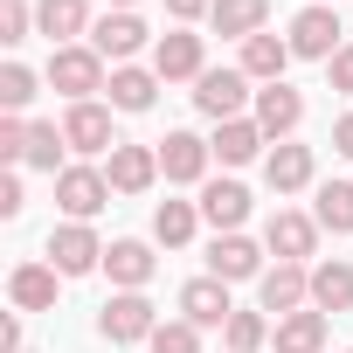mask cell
Instances as JSON below:
<instances>
[{
  "mask_svg": "<svg viewBox=\"0 0 353 353\" xmlns=\"http://www.w3.org/2000/svg\"><path fill=\"white\" fill-rule=\"evenodd\" d=\"M312 222H319V229H332V236H353V181H325V188H319Z\"/></svg>",
  "mask_w": 353,
  "mask_h": 353,
  "instance_id": "29",
  "label": "cell"
},
{
  "mask_svg": "<svg viewBox=\"0 0 353 353\" xmlns=\"http://www.w3.org/2000/svg\"><path fill=\"white\" fill-rule=\"evenodd\" d=\"M104 201H111V181H104L97 166H63V173H56V208H63L70 222H90Z\"/></svg>",
  "mask_w": 353,
  "mask_h": 353,
  "instance_id": "4",
  "label": "cell"
},
{
  "mask_svg": "<svg viewBox=\"0 0 353 353\" xmlns=\"http://www.w3.org/2000/svg\"><path fill=\"white\" fill-rule=\"evenodd\" d=\"M28 97H35V70H28V63H8V70H0V104L21 118V111H28Z\"/></svg>",
  "mask_w": 353,
  "mask_h": 353,
  "instance_id": "31",
  "label": "cell"
},
{
  "mask_svg": "<svg viewBox=\"0 0 353 353\" xmlns=\"http://www.w3.org/2000/svg\"><path fill=\"white\" fill-rule=\"evenodd\" d=\"M0 159H8V166H14V159H28V125H21L14 111L0 118Z\"/></svg>",
  "mask_w": 353,
  "mask_h": 353,
  "instance_id": "35",
  "label": "cell"
},
{
  "mask_svg": "<svg viewBox=\"0 0 353 353\" xmlns=\"http://www.w3.org/2000/svg\"><path fill=\"white\" fill-rule=\"evenodd\" d=\"M256 298H263V312L291 319V312H305V305H312V270H305V263H277V270H263V277H256Z\"/></svg>",
  "mask_w": 353,
  "mask_h": 353,
  "instance_id": "7",
  "label": "cell"
},
{
  "mask_svg": "<svg viewBox=\"0 0 353 353\" xmlns=\"http://www.w3.org/2000/svg\"><path fill=\"white\" fill-rule=\"evenodd\" d=\"M152 263H159V256H152L145 243H132V236L104 250V277H111L118 291H145V284H152Z\"/></svg>",
  "mask_w": 353,
  "mask_h": 353,
  "instance_id": "18",
  "label": "cell"
},
{
  "mask_svg": "<svg viewBox=\"0 0 353 353\" xmlns=\"http://www.w3.org/2000/svg\"><path fill=\"white\" fill-rule=\"evenodd\" d=\"M208 21H215V35L250 42V35H263V21H270V0H215Z\"/></svg>",
  "mask_w": 353,
  "mask_h": 353,
  "instance_id": "25",
  "label": "cell"
},
{
  "mask_svg": "<svg viewBox=\"0 0 353 353\" xmlns=\"http://www.w3.org/2000/svg\"><path fill=\"white\" fill-rule=\"evenodd\" d=\"M152 353H201V325H188V319H166L152 339H145Z\"/></svg>",
  "mask_w": 353,
  "mask_h": 353,
  "instance_id": "32",
  "label": "cell"
},
{
  "mask_svg": "<svg viewBox=\"0 0 353 353\" xmlns=\"http://www.w3.org/2000/svg\"><path fill=\"white\" fill-rule=\"evenodd\" d=\"M208 277H222V284H243V277H263V256H256V243L236 229V236H215L208 243Z\"/></svg>",
  "mask_w": 353,
  "mask_h": 353,
  "instance_id": "15",
  "label": "cell"
},
{
  "mask_svg": "<svg viewBox=\"0 0 353 353\" xmlns=\"http://www.w3.org/2000/svg\"><path fill=\"white\" fill-rule=\"evenodd\" d=\"M250 215V188L243 181H208L201 188V222H215V236H236Z\"/></svg>",
  "mask_w": 353,
  "mask_h": 353,
  "instance_id": "16",
  "label": "cell"
},
{
  "mask_svg": "<svg viewBox=\"0 0 353 353\" xmlns=\"http://www.w3.org/2000/svg\"><path fill=\"white\" fill-rule=\"evenodd\" d=\"M63 152H70L63 125H28V159H21V166H35V173H63Z\"/></svg>",
  "mask_w": 353,
  "mask_h": 353,
  "instance_id": "30",
  "label": "cell"
},
{
  "mask_svg": "<svg viewBox=\"0 0 353 353\" xmlns=\"http://www.w3.org/2000/svg\"><path fill=\"white\" fill-rule=\"evenodd\" d=\"M56 277H63L56 263H21V270L8 277V298H14L21 312H49V305H56Z\"/></svg>",
  "mask_w": 353,
  "mask_h": 353,
  "instance_id": "24",
  "label": "cell"
},
{
  "mask_svg": "<svg viewBox=\"0 0 353 353\" xmlns=\"http://www.w3.org/2000/svg\"><path fill=\"white\" fill-rule=\"evenodd\" d=\"M90 49L111 56V63H125V56L145 49V21H139V14H104V21L90 28Z\"/></svg>",
  "mask_w": 353,
  "mask_h": 353,
  "instance_id": "20",
  "label": "cell"
},
{
  "mask_svg": "<svg viewBox=\"0 0 353 353\" xmlns=\"http://www.w3.org/2000/svg\"><path fill=\"white\" fill-rule=\"evenodd\" d=\"M194 222H201V201H159V208H152V236H159L166 250L194 243Z\"/></svg>",
  "mask_w": 353,
  "mask_h": 353,
  "instance_id": "28",
  "label": "cell"
},
{
  "mask_svg": "<svg viewBox=\"0 0 353 353\" xmlns=\"http://www.w3.org/2000/svg\"><path fill=\"white\" fill-rule=\"evenodd\" d=\"M181 319L188 325H229L236 319V305H229V284L222 277H194V284H181Z\"/></svg>",
  "mask_w": 353,
  "mask_h": 353,
  "instance_id": "13",
  "label": "cell"
},
{
  "mask_svg": "<svg viewBox=\"0 0 353 353\" xmlns=\"http://www.w3.org/2000/svg\"><path fill=\"white\" fill-rule=\"evenodd\" d=\"M63 139H70V152H118V139H111V111H104L97 97L63 111Z\"/></svg>",
  "mask_w": 353,
  "mask_h": 353,
  "instance_id": "11",
  "label": "cell"
},
{
  "mask_svg": "<svg viewBox=\"0 0 353 353\" xmlns=\"http://www.w3.org/2000/svg\"><path fill=\"white\" fill-rule=\"evenodd\" d=\"M298 118H305V97H298L291 83H263V90H256V125H263V139L284 145V139L298 132Z\"/></svg>",
  "mask_w": 353,
  "mask_h": 353,
  "instance_id": "14",
  "label": "cell"
},
{
  "mask_svg": "<svg viewBox=\"0 0 353 353\" xmlns=\"http://www.w3.org/2000/svg\"><path fill=\"white\" fill-rule=\"evenodd\" d=\"M208 152H215L222 166H250V159L263 152V125H256V118H222L215 139H208Z\"/></svg>",
  "mask_w": 353,
  "mask_h": 353,
  "instance_id": "17",
  "label": "cell"
},
{
  "mask_svg": "<svg viewBox=\"0 0 353 353\" xmlns=\"http://www.w3.org/2000/svg\"><path fill=\"white\" fill-rule=\"evenodd\" d=\"M222 332H229V353H256V346L270 339V325H263V312H236V319H229Z\"/></svg>",
  "mask_w": 353,
  "mask_h": 353,
  "instance_id": "33",
  "label": "cell"
},
{
  "mask_svg": "<svg viewBox=\"0 0 353 353\" xmlns=\"http://www.w3.org/2000/svg\"><path fill=\"white\" fill-rule=\"evenodd\" d=\"M111 8H118V14H132V0H111Z\"/></svg>",
  "mask_w": 353,
  "mask_h": 353,
  "instance_id": "41",
  "label": "cell"
},
{
  "mask_svg": "<svg viewBox=\"0 0 353 353\" xmlns=\"http://www.w3.org/2000/svg\"><path fill=\"white\" fill-rule=\"evenodd\" d=\"M332 152H346V159H353V111L332 125Z\"/></svg>",
  "mask_w": 353,
  "mask_h": 353,
  "instance_id": "39",
  "label": "cell"
},
{
  "mask_svg": "<svg viewBox=\"0 0 353 353\" xmlns=\"http://www.w3.org/2000/svg\"><path fill=\"white\" fill-rule=\"evenodd\" d=\"M263 181L277 188V194H298V188H312V145H277L270 159H263Z\"/></svg>",
  "mask_w": 353,
  "mask_h": 353,
  "instance_id": "26",
  "label": "cell"
},
{
  "mask_svg": "<svg viewBox=\"0 0 353 353\" xmlns=\"http://www.w3.org/2000/svg\"><path fill=\"white\" fill-rule=\"evenodd\" d=\"M194 104L222 125V118H243V104H250V77L243 70H201L194 77Z\"/></svg>",
  "mask_w": 353,
  "mask_h": 353,
  "instance_id": "5",
  "label": "cell"
},
{
  "mask_svg": "<svg viewBox=\"0 0 353 353\" xmlns=\"http://www.w3.org/2000/svg\"><path fill=\"white\" fill-rule=\"evenodd\" d=\"M346 353H353V346H346Z\"/></svg>",
  "mask_w": 353,
  "mask_h": 353,
  "instance_id": "42",
  "label": "cell"
},
{
  "mask_svg": "<svg viewBox=\"0 0 353 353\" xmlns=\"http://www.w3.org/2000/svg\"><path fill=\"white\" fill-rule=\"evenodd\" d=\"M270 346H277V353H319V346H325V312L305 305V312L277 319V325H270Z\"/></svg>",
  "mask_w": 353,
  "mask_h": 353,
  "instance_id": "23",
  "label": "cell"
},
{
  "mask_svg": "<svg viewBox=\"0 0 353 353\" xmlns=\"http://www.w3.org/2000/svg\"><path fill=\"white\" fill-rule=\"evenodd\" d=\"M325 77H332V90H346V97H353V42H346V49L325 63Z\"/></svg>",
  "mask_w": 353,
  "mask_h": 353,
  "instance_id": "36",
  "label": "cell"
},
{
  "mask_svg": "<svg viewBox=\"0 0 353 353\" xmlns=\"http://www.w3.org/2000/svg\"><path fill=\"white\" fill-rule=\"evenodd\" d=\"M97 332H104L111 346H139V339L159 332V312L145 305V291H118V298L97 312Z\"/></svg>",
  "mask_w": 353,
  "mask_h": 353,
  "instance_id": "2",
  "label": "cell"
},
{
  "mask_svg": "<svg viewBox=\"0 0 353 353\" xmlns=\"http://www.w3.org/2000/svg\"><path fill=\"white\" fill-rule=\"evenodd\" d=\"M49 83H56L70 104H90L111 77H104V56H97L90 42H70V49H56V56H49Z\"/></svg>",
  "mask_w": 353,
  "mask_h": 353,
  "instance_id": "1",
  "label": "cell"
},
{
  "mask_svg": "<svg viewBox=\"0 0 353 353\" xmlns=\"http://www.w3.org/2000/svg\"><path fill=\"white\" fill-rule=\"evenodd\" d=\"M152 70H159V83H188V77H201V70H208V63H201V35H194V28L159 35V42H152Z\"/></svg>",
  "mask_w": 353,
  "mask_h": 353,
  "instance_id": "8",
  "label": "cell"
},
{
  "mask_svg": "<svg viewBox=\"0 0 353 353\" xmlns=\"http://www.w3.org/2000/svg\"><path fill=\"white\" fill-rule=\"evenodd\" d=\"M339 35H346V28H339V14L319 0V8H305V14L291 21V56H305V63H332V56L346 49Z\"/></svg>",
  "mask_w": 353,
  "mask_h": 353,
  "instance_id": "3",
  "label": "cell"
},
{
  "mask_svg": "<svg viewBox=\"0 0 353 353\" xmlns=\"http://www.w3.org/2000/svg\"><path fill=\"white\" fill-rule=\"evenodd\" d=\"M28 28H35V8H28V0H0V42H28Z\"/></svg>",
  "mask_w": 353,
  "mask_h": 353,
  "instance_id": "34",
  "label": "cell"
},
{
  "mask_svg": "<svg viewBox=\"0 0 353 353\" xmlns=\"http://www.w3.org/2000/svg\"><path fill=\"white\" fill-rule=\"evenodd\" d=\"M28 201H21V173H0V215H21Z\"/></svg>",
  "mask_w": 353,
  "mask_h": 353,
  "instance_id": "37",
  "label": "cell"
},
{
  "mask_svg": "<svg viewBox=\"0 0 353 353\" xmlns=\"http://www.w3.org/2000/svg\"><path fill=\"white\" fill-rule=\"evenodd\" d=\"M35 28L56 42V49H70L83 28H97L90 21V8H83V0H35Z\"/></svg>",
  "mask_w": 353,
  "mask_h": 353,
  "instance_id": "19",
  "label": "cell"
},
{
  "mask_svg": "<svg viewBox=\"0 0 353 353\" xmlns=\"http://www.w3.org/2000/svg\"><path fill=\"white\" fill-rule=\"evenodd\" d=\"M0 353H21V319H0Z\"/></svg>",
  "mask_w": 353,
  "mask_h": 353,
  "instance_id": "40",
  "label": "cell"
},
{
  "mask_svg": "<svg viewBox=\"0 0 353 353\" xmlns=\"http://www.w3.org/2000/svg\"><path fill=\"white\" fill-rule=\"evenodd\" d=\"M49 263H56L63 277H83V270H104V243L90 236V222H63V229L49 236Z\"/></svg>",
  "mask_w": 353,
  "mask_h": 353,
  "instance_id": "6",
  "label": "cell"
},
{
  "mask_svg": "<svg viewBox=\"0 0 353 353\" xmlns=\"http://www.w3.org/2000/svg\"><path fill=\"white\" fill-rule=\"evenodd\" d=\"M312 305H319V312H353V263L325 256V263L312 270Z\"/></svg>",
  "mask_w": 353,
  "mask_h": 353,
  "instance_id": "27",
  "label": "cell"
},
{
  "mask_svg": "<svg viewBox=\"0 0 353 353\" xmlns=\"http://www.w3.org/2000/svg\"><path fill=\"white\" fill-rule=\"evenodd\" d=\"M104 97H111V111H152V97H159V70H132V63H118L111 83H104Z\"/></svg>",
  "mask_w": 353,
  "mask_h": 353,
  "instance_id": "22",
  "label": "cell"
},
{
  "mask_svg": "<svg viewBox=\"0 0 353 353\" xmlns=\"http://www.w3.org/2000/svg\"><path fill=\"white\" fill-rule=\"evenodd\" d=\"M104 181H111V194H145V188L159 181V145H125V139H118Z\"/></svg>",
  "mask_w": 353,
  "mask_h": 353,
  "instance_id": "9",
  "label": "cell"
},
{
  "mask_svg": "<svg viewBox=\"0 0 353 353\" xmlns=\"http://www.w3.org/2000/svg\"><path fill=\"white\" fill-rule=\"evenodd\" d=\"M236 70H243L250 83H284V70H291V42H277V35H250Z\"/></svg>",
  "mask_w": 353,
  "mask_h": 353,
  "instance_id": "21",
  "label": "cell"
},
{
  "mask_svg": "<svg viewBox=\"0 0 353 353\" xmlns=\"http://www.w3.org/2000/svg\"><path fill=\"white\" fill-rule=\"evenodd\" d=\"M208 139H194V132H166L159 139V173H166V181H181V188H194L201 181V173H208Z\"/></svg>",
  "mask_w": 353,
  "mask_h": 353,
  "instance_id": "10",
  "label": "cell"
},
{
  "mask_svg": "<svg viewBox=\"0 0 353 353\" xmlns=\"http://www.w3.org/2000/svg\"><path fill=\"white\" fill-rule=\"evenodd\" d=\"M263 243H270V256H277V263H305V256H312V243H319V222H312V215L277 208V215L263 222Z\"/></svg>",
  "mask_w": 353,
  "mask_h": 353,
  "instance_id": "12",
  "label": "cell"
},
{
  "mask_svg": "<svg viewBox=\"0 0 353 353\" xmlns=\"http://www.w3.org/2000/svg\"><path fill=\"white\" fill-rule=\"evenodd\" d=\"M208 8H215V0H166V14H173V21H181V28H188V21H201Z\"/></svg>",
  "mask_w": 353,
  "mask_h": 353,
  "instance_id": "38",
  "label": "cell"
}]
</instances>
